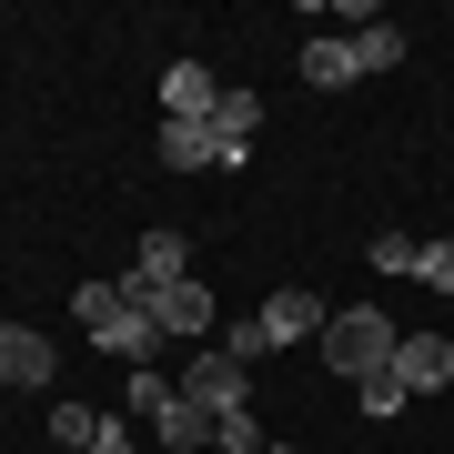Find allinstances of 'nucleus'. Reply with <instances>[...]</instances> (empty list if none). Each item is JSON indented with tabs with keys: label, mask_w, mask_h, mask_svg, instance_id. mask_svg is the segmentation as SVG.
<instances>
[{
	"label": "nucleus",
	"mask_w": 454,
	"mask_h": 454,
	"mask_svg": "<svg viewBox=\"0 0 454 454\" xmlns=\"http://www.w3.org/2000/svg\"><path fill=\"white\" fill-rule=\"evenodd\" d=\"M212 101H223V91H212L202 61H172L162 71V121H212Z\"/></svg>",
	"instance_id": "10"
},
{
	"label": "nucleus",
	"mask_w": 454,
	"mask_h": 454,
	"mask_svg": "<svg viewBox=\"0 0 454 454\" xmlns=\"http://www.w3.org/2000/svg\"><path fill=\"white\" fill-rule=\"evenodd\" d=\"M51 333H31V324H0V384H20V394H41L51 384Z\"/></svg>",
	"instance_id": "8"
},
{
	"label": "nucleus",
	"mask_w": 454,
	"mask_h": 454,
	"mask_svg": "<svg viewBox=\"0 0 454 454\" xmlns=\"http://www.w3.org/2000/svg\"><path fill=\"white\" fill-rule=\"evenodd\" d=\"M212 131H223V152H253V131H262V91H223V101H212Z\"/></svg>",
	"instance_id": "13"
},
{
	"label": "nucleus",
	"mask_w": 454,
	"mask_h": 454,
	"mask_svg": "<svg viewBox=\"0 0 454 454\" xmlns=\"http://www.w3.org/2000/svg\"><path fill=\"white\" fill-rule=\"evenodd\" d=\"M414 253H424L414 232H373V273H414Z\"/></svg>",
	"instance_id": "19"
},
{
	"label": "nucleus",
	"mask_w": 454,
	"mask_h": 454,
	"mask_svg": "<svg viewBox=\"0 0 454 454\" xmlns=\"http://www.w3.org/2000/svg\"><path fill=\"white\" fill-rule=\"evenodd\" d=\"M172 394H182V384H162V373H152V364H142V373H131V414H142V424H152V414H162V404H172Z\"/></svg>",
	"instance_id": "20"
},
{
	"label": "nucleus",
	"mask_w": 454,
	"mask_h": 454,
	"mask_svg": "<svg viewBox=\"0 0 454 454\" xmlns=\"http://www.w3.org/2000/svg\"><path fill=\"white\" fill-rule=\"evenodd\" d=\"M182 273H192V243H182V232H142V253H131L121 293H162V283H182Z\"/></svg>",
	"instance_id": "9"
},
{
	"label": "nucleus",
	"mask_w": 454,
	"mask_h": 454,
	"mask_svg": "<svg viewBox=\"0 0 454 454\" xmlns=\"http://www.w3.org/2000/svg\"><path fill=\"white\" fill-rule=\"evenodd\" d=\"M152 152H162V172H223V131L212 121H162Z\"/></svg>",
	"instance_id": "7"
},
{
	"label": "nucleus",
	"mask_w": 454,
	"mask_h": 454,
	"mask_svg": "<svg viewBox=\"0 0 454 454\" xmlns=\"http://www.w3.org/2000/svg\"><path fill=\"white\" fill-rule=\"evenodd\" d=\"M0 324H11V313H0Z\"/></svg>",
	"instance_id": "23"
},
{
	"label": "nucleus",
	"mask_w": 454,
	"mask_h": 454,
	"mask_svg": "<svg viewBox=\"0 0 454 454\" xmlns=\"http://www.w3.org/2000/svg\"><path fill=\"white\" fill-rule=\"evenodd\" d=\"M394 343H404V333H394L373 303H343L333 324H324V364L343 373V384H364V373H384V364H394Z\"/></svg>",
	"instance_id": "2"
},
{
	"label": "nucleus",
	"mask_w": 454,
	"mask_h": 454,
	"mask_svg": "<svg viewBox=\"0 0 454 454\" xmlns=\"http://www.w3.org/2000/svg\"><path fill=\"white\" fill-rule=\"evenodd\" d=\"M262 444H273V434H262V414H253V404H232L223 424H212V454H262Z\"/></svg>",
	"instance_id": "16"
},
{
	"label": "nucleus",
	"mask_w": 454,
	"mask_h": 454,
	"mask_svg": "<svg viewBox=\"0 0 454 454\" xmlns=\"http://www.w3.org/2000/svg\"><path fill=\"white\" fill-rule=\"evenodd\" d=\"M384 373H394L404 394H434V384H454V343H444V333H404Z\"/></svg>",
	"instance_id": "6"
},
{
	"label": "nucleus",
	"mask_w": 454,
	"mask_h": 454,
	"mask_svg": "<svg viewBox=\"0 0 454 454\" xmlns=\"http://www.w3.org/2000/svg\"><path fill=\"white\" fill-rule=\"evenodd\" d=\"M71 313H82V333H91V354H112L121 373H142L152 354H162V324H152V313L131 303L121 283H82V293H71Z\"/></svg>",
	"instance_id": "1"
},
{
	"label": "nucleus",
	"mask_w": 454,
	"mask_h": 454,
	"mask_svg": "<svg viewBox=\"0 0 454 454\" xmlns=\"http://www.w3.org/2000/svg\"><path fill=\"white\" fill-rule=\"evenodd\" d=\"M324 324H333V303H324V293H303V283H283L273 303L253 313V333H262V354H293V343H324Z\"/></svg>",
	"instance_id": "3"
},
{
	"label": "nucleus",
	"mask_w": 454,
	"mask_h": 454,
	"mask_svg": "<svg viewBox=\"0 0 454 454\" xmlns=\"http://www.w3.org/2000/svg\"><path fill=\"white\" fill-rule=\"evenodd\" d=\"M101 424H112V414H91V404H51V444H61V454H91Z\"/></svg>",
	"instance_id": "15"
},
{
	"label": "nucleus",
	"mask_w": 454,
	"mask_h": 454,
	"mask_svg": "<svg viewBox=\"0 0 454 454\" xmlns=\"http://www.w3.org/2000/svg\"><path fill=\"white\" fill-rule=\"evenodd\" d=\"M262 454H293V444H262Z\"/></svg>",
	"instance_id": "22"
},
{
	"label": "nucleus",
	"mask_w": 454,
	"mask_h": 454,
	"mask_svg": "<svg viewBox=\"0 0 454 454\" xmlns=\"http://www.w3.org/2000/svg\"><path fill=\"white\" fill-rule=\"evenodd\" d=\"M91 454H142V444H131V424H101V434H91Z\"/></svg>",
	"instance_id": "21"
},
{
	"label": "nucleus",
	"mask_w": 454,
	"mask_h": 454,
	"mask_svg": "<svg viewBox=\"0 0 454 454\" xmlns=\"http://www.w3.org/2000/svg\"><path fill=\"white\" fill-rule=\"evenodd\" d=\"M152 444H162V454H212V414H202V404H182V394H172V404L152 414Z\"/></svg>",
	"instance_id": "11"
},
{
	"label": "nucleus",
	"mask_w": 454,
	"mask_h": 454,
	"mask_svg": "<svg viewBox=\"0 0 454 454\" xmlns=\"http://www.w3.org/2000/svg\"><path fill=\"white\" fill-rule=\"evenodd\" d=\"M131 303L162 324V343H212V293L182 273V283H162V293H131Z\"/></svg>",
	"instance_id": "5"
},
{
	"label": "nucleus",
	"mask_w": 454,
	"mask_h": 454,
	"mask_svg": "<svg viewBox=\"0 0 454 454\" xmlns=\"http://www.w3.org/2000/svg\"><path fill=\"white\" fill-rule=\"evenodd\" d=\"M182 404H202L212 424H223L232 404H253V364L223 354V343H212V354H192V373H182Z\"/></svg>",
	"instance_id": "4"
},
{
	"label": "nucleus",
	"mask_w": 454,
	"mask_h": 454,
	"mask_svg": "<svg viewBox=\"0 0 454 454\" xmlns=\"http://www.w3.org/2000/svg\"><path fill=\"white\" fill-rule=\"evenodd\" d=\"M414 283H424V293H454V243H424V253H414Z\"/></svg>",
	"instance_id": "18"
},
{
	"label": "nucleus",
	"mask_w": 454,
	"mask_h": 454,
	"mask_svg": "<svg viewBox=\"0 0 454 454\" xmlns=\"http://www.w3.org/2000/svg\"><path fill=\"white\" fill-rule=\"evenodd\" d=\"M404 51H414V41L394 31V20H373V11H364V31H354V61H364V71H404Z\"/></svg>",
	"instance_id": "14"
},
{
	"label": "nucleus",
	"mask_w": 454,
	"mask_h": 454,
	"mask_svg": "<svg viewBox=\"0 0 454 454\" xmlns=\"http://www.w3.org/2000/svg\"><path fill=\"white\" fill-rule=\"evenodd\" d=\"M303 82H313V91H343V82H364V61H354V31H343V41H333V31H324V41H303Z\"/></svg>",
	"instance_id": "12"
},
{
	"label": "nucleus",
	"mask_w": 454,
	"mask_h": 454,
	"mask_svg": "<svg viewBox=\"0 0 454 454\" xmlns=\"http://www.w3.org/2000/svg\"><path fill=\"white\" fill-rule=\"evenodd\" d=\"M354 394H364V414H373V424H384V414H404V404H414V394H404V384H394V373H364V384H354Z\"/></svg>",
	"instance_id": "17"
}]
</instances>
